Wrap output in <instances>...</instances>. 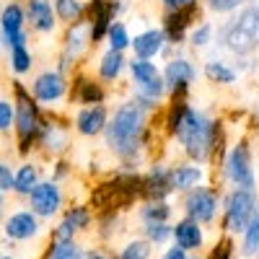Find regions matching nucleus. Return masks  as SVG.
<instances>
[{
    "mask_svg": "<svg viewBox=\"0 0 259 259\" xmlns=\"http://www.w3.org/2000/svg\"><path fill=\"white\" fill-rule=\"evenodd\" d=\"M163 130L182 145V153L192 163H207L215 158L223 143V124L192 106L189 99H168L163 112Z\"/></svg>",
    "mask_w": 259,
    "mask_h": 259,
    "instance_id": "f257e3e1",
    "label": "nucleus"
},
{
    "mask_svg": "<svg viewBox=\"0 0 259 259\" xmlns=\"http://www.w3.org/2000/svg\"><path fill=\"white\" fill-rule=\"evenodd\" d=\"M148 119H150V112L143 109L135 99H127L117 106L114 114L109 117V122H106L104 143L119 158L124 171H138L135 163L150 148L153 127L148 124Z\"/></svg>",
    "mask_w": 259,
    "mask_h": 259,
    "instance_id": "f03ea898",
    "label": "nucleus"
},
{
    "mask_svg": "<svg viewBox=\"0 0 259 259\" xmlns=\"http://www.w3.org/2000/svg\"><path fill=\"white\" fill-rule=\"evenodd\" d=\"M11 99L16 104L13 145H16V153L21 158H29L31 153H36V138H39L41 124H45V112L47 109L31 96L29 83H24L21 78L11 80Z\"/></svg>",
    "mask_w": 259,
    "mask_h": 259,
    "instance_id": "7ed1b4c3",
    "label": "nucleus"
},
{
    "mask_svg": "<svg viewBox=\"0 0 259 259\" xmlns=\"http://www.w3.org/2000/svg\"><path fill=\"white\" fill-rule=\"evenodd\" d=\"M223 47L236 57H249L259 47V11L256 6L239 8L228 24L223 26Z\"/></svg>",
    "mask_w": 259,
    "mask_h": 259,
    "instance_id": "20e7f679",
    "label": "nucleus"
},
{
    "mask_svg": "<svg viewBox=\"0 0 259 259\" xmlns=\"http://www.w3.org/2000/svg\"><path fill=\"white\" fill-rule=\"evenodd\" d=\"M259 207V194L249 189L233 187L231 192L223 194L221 200V231L226 236H239L254 218V212Z\"/></svg>",
    "mask_w": 259,
    "mask_h": 259,
    "instance_id": "39448f33",
    "label": "nucleus"
},
{
    "mask_svg": "<svg viewBox=\"0 0 259 259\" xmlns=\"http://www.w3.org/2000/svg\"><path fill=\"white\" fill-rule=\"evenodd\" d=\"M73 148V122L57 114L55 109L45 112V124L36 138V153L47 158H60Z\"/></svg>",
    "mask_w": 259,
    "mask_h": 259,
    "instance_id": "423d86ee",
    "label": "nucleus"
},
{
    "mask_svg": "<svg viewBox=\"0 0 259 259\" xmlns=\"http://www.w3.org/2000/svg\"><path fill=\"white\" fill-rule=\"evenodd\" d=\"M223 177L231 187L256 192V171H254V153L249 138L236 140L223 158Z\"/></svg>",
    "mask_w": 259,
    "mask_h": 259,
    "instance_id": "0eeeda50",
    "label": "nucleus"
},
{
    "mask_svg": "<svg viewBox=\"0 0 259 259\" xmlns=\"http://www.w3.org/2000/svg\"><path fill=\"white\" fill-rule=\"evenodd\" d=\"M94 50L91 45V31H89V24L85 18L80 21H73V24L65 26V34H62V41H60V52H57V65L55 68L65 75H73L75 73V65Z\"/></svg>",
    "mask_w": 259,
    "mask_h": 259,
    "instance_id": "6e6552de",
    "label": "nucleus"
},
{
    "mask_svg": "<svg viewBox=\"0 0 259 259\" xmlns=\"http://www.w3.org/2000/svg\"><path fill=\"white\" fill-rule=\"evenodd\" d=\"M29 91L45 109H55V106L60 101H65L70 94V75L60 73L57 68H47V70H41L31 78Z\"/></svg>",
    "mask_w": 259,
    "mask_h": 259,
    "instance_id": "1a4fd4ad",
    "label": "nucleus"
},
{
    "mask_svg": "<svg viewBox=\"0 0 259 259\" xmlns=\"http://www.w3.org/2000/svg\"><path fill=\"white\" fill-rule=\"evenodd\" d=\"M0 45L6 52L16 45H29L26 8L21 0H6L0 8Z\"/></svg>",
    "mask_w": 259,
    "mask_h": 259,
    "instance_id": "9d476101",
    "label": "nucleus"
},
{
    "mask_svg": "<svg viewBox=\"0 0 259 259\" xmlns=\"http://www.w3.org/2000/svg\"><path fill=\"white\" fill-rule=\"evenodd\" d=\"M221 189L215 187H207V184H200L194 187L184 194V215L192 221H197L202 226H210L215 223V218H218V210H221Z\"/></svg>",
    "mask_w": 259,
    "mask_h": 259,
    "instance_id": "9b49d317",
    "label": "nucleus"
},
{
    "mask_svg": "<svg viewBox=\"0 0 259 259\" xmlns=\"http://www.w3.org/2000/svg\"><path fill=\"white\" fill-rule=\"evenodd\" d=\"M161 75H163V83H166L168 99H184L192 91V83L197 80V68L192 65L189 57L177 55V57H168L166 60Z\"/></svg>",
    "mask_w": 259,
    "mask_h": 259,
    "instance_id": "f8f14e48",
    "label": "nucleus"
},
{
    "mask_svg": "<svg viewBox=\"0 0 259 259\" xmlns=\"http://www.w3.org/2000/svg\"><path fill=\"white\" fill-rule=\"evenodd\" d=\"M122 11V0H89L85 3V24L91 31V45L99 47L101 41H106V31L117 21Z\"/></svg>",
    "mask_w": 259,
    "mask_h": 259,
    "instance_id": "ddd939ff",
    "label": "nucleus"
},
{
    "mask_svg": "<svg viewBox=\"0 0 259 259\" xmlns=\"http://www.w3.org/2000/svg\"><path fill=\"white\" fill-rule=\"evenodd\" d=\"M200 13H202V3L192 6V8H179V11H163V18H161V29L166 34V41L168 47H182L189 31L200 24Z\"/></svg>",
    "mask_w": 259,
    "mask_h": 259,
    "instance_id": "4468645a",
    "label": "nucleus"
},
{
    "mask_svg": "<svg viewBox=\"0 0 259 259\" xmlns=\"http://www.w3.org/2000/svg\"><path fill=\"white\" fill-rule=\"evenodd\" d=\"M29 210L36 212L41 221H47V218H55V215L62 210L65 205V192H62V184L55 182V179H41L31 194H29Z\"/></svg>",
    "mask_w": 259,
    "mask_h": 259,
    "instance_id": "2eb2a0df",
    "label": "nucleus"
},
{
    "mask_svg": "<svg viewBox=\"0 0 259 259\" xmlns=\"http://www.w3.org/2000/svg\"><path fill=\"white\" fill-rule=\"evenodd\" d=\"M106 83H101L99 78L89 75L85 70H75L70 75V94L68 101L75 106H94V104H106Z\"/></svg>",
    "mask_w": 259,
    "mask_h": 259,
    "instance_id": "dca6fc26",
    "label": "nucleus"
},
{
    "mask_svg": "<svg viewBox=\"0 0 259 259\" xmlns=\"http://www.w3.org/2000/svg\"><path fill=\"white\" fill-rule=\"evenodd\" d=\"M112 112L106 104H94V106H78L75 114L70 117L73 122V133L80 138H99L104 135L106 122H109Z\"/></svg>",
    "mask_w": 259,
    "mask_h": 259,
    "instance_id": "f3484780",
    "label": "nucleus"
},
{
    "mask_svg": "<svg viewBox=\"0 0 259 259\" xmlns=\"http://www.w3.org/2000/svg\"><path fill=\"white\" fill-rule=\"evenodd\" d=\"M41 218L36 212H31L29 207L24 210H13L11 215H6V221H3V233H6V239L8 241H31L39 236L41 231Z\"/></svg>",
    "mask_w": 259,
    "mask_h": 259,
    "instance_id": "a211bd4d",
    "label": "nucleus"
},
{
    "mask_svg": "<svg viewBox=\"0 0 259 259\" xmlns=\"http://www.w3.org/2000/svg\"><path fill=\"white\" fill-rule=\"evenodd\" d=\"M24 8H26V24L31 34L39 36H50L57 31V13L52 0H24Z\"/></svg>",
    "mask_w": 259,
    "mask_h": 259,
    "instance_id": "6ab92c4d",
    "label": "nucleus"
},
{
    "mask_svg": "<svg viewBox=\"0 0 259 259\" xmlns=\"http://www.w3.org/2000/svg\"><path fill=\"white\" fill-rule=\"evenodd\" d=\"M171 194V166L158 161L143 174V200H168Z\"/></svg>",
    "mask_w": 259,
    "mask_h": 259,
    "instance_id": "aec40b11",
    "label": "nucleus"
},
{
    "mask_svg": "<svg viewBox=\"0 0 259 259\" xmlns=\"http://www.w3.org/2000/svg\"><path fill=\"white\" fill-rule=\"evenodd\" d=\"M168 41H166V34L161 26H150L140 34L133 36V45H130V50H133V57H143V60H156L166 52Z\"/></svg>",
    "mask_w": 259,
    "mask_h": 259,
    "instance_id": "412c9836",
    "label": "nucleus"
},
{
    "mask_svg": "<svg viewBox=\"0 0 259 259\" xmlns=\"http://www.w3.org/2000/svg\"><path fill=\"white\" fill-rule=\"evenodd\" d=\"M171 241H174L179 249L189 251V254H197L202 246H205V228L202 223L192 221V218H184L174 223V233H171Z\"/></svg>",
    "mask_w": 259,
    "mask_h": 259,
    "instance_id": "4be33fe9",
    "label": "nucleus"
},
{
    "mask_svg": "<svg viewBox=\"0 0 259 259\" xmlns=\"http://www.w3.org/2000/svg\"><path fill=\"white\" fill-rule=\"evenodd\" d=\"M205 182V166L202 163H192V161H184V163H177L171 166V187H174V194H187L189 189L200 187Z\"/></svg>",
    "mask_w": 259,
    "mask_h": 259,
    "instance_id": "5701e85b",
    "label": "nucleus"
},
{
    "mask_svg": "<svg viewBox=\"0 0 259 259\" xmlns=\"http://www.w3.org/2000/svg\"><path fill=\"white\" fill-rule=\"evenodd\" d=\"M41 182V166L36 161H29L24 158L18 166H16V182H13V194L21 200H26L31 189Z\"/></svg>",
    "mask_w": 259,
    "mask_h": 259,
    "instance_id": "b1692460",
    "label": "nucleus"
},
{
    "mask_svg": "<svg viewBox=\"0 0 259 259\" xmlns=\"http://www.w3.org/2000/svg\"><path fill=\"white\" fill-rule=\"evenodd\" d=\"M127 70V57L124 52H114V50H106L101 57H99V65H96V78L101 83H117L119 75Z\"/></svg>",
    "mask_w": 259,
    "mask_h": 259,
    "instance_id": "393cba45",
    "label": "nucleus"
},
{
    "mask_svg": "<svg viewBox=\"0 0 259 259\" xmlns=\"http://www.w3.org/2000/svg\"><path fill=\"white\" fill-rule=\"evenodd\" d=\"M202 75L212 85H236L239 83V70H236L233 65H228L226 60H218V57H212L202 65Z\"/></svg>",
    "mask_w": 259,
    "mask_h": 259,
    "instance_id": "a878e982",
    "label": "nucleus"
},
{
    "mask_svg": "<svg viewBox=\"0 0 259 259\" xmlns=\"http://www.w3.org/2000/svg\"><path fill=\"white\" fill-rule=\"evenodd\" d=\"M127 73L133 78V85L140 89V85H148L161 78V68L153 60H143V57H130L127 60Z\"/></svg>",
    "mask_w": 259,
    "mask_h": 259,
    "instance_id": "bb28decb",
    "label": "nucleus"
},
{
    "mask_svg": "<svg viewBox=\"0 0 259 259\" xmlns=\"http://www.w3.org/2000/svg\"><path fill=\"white\" fill-rule=\"evenodd\" d=\"M8 68L16 78H24L34 70V50L29 45H16L8 50Z\"/></svg>",
    "mask_w": 259,
    "mask_h": 259,
    "instance_id": "cd10ccee",
    "label": "nucleus"
},
{
    "mask_svg": "<svg viewBox=\"0 0 259 259\" xmlns=\"http://www.w3.org/2000/svg\"><path fill=\"white\" fill-rule=\"evenodd\" d=\"M140 223H168L171 215H174V210H171L168 200H143L140 202Z\"/></svg>",
    "mask_w": 259,
    "mask_h": 259,
    "instance_id": "c85d7f7f",
    "label": "nucleus"
},
{
    "mask_svg": "<svg viewBox=\"0 0 259 259\" xmlns=\"http://www.w3.org/2000/svg\"><path fill=\"white\" fill-rule=\"evenodd\" d=\"M62 221L68 223L70 228H75V233H83V231H89L91 223H94V210H91V205L75 202V205L62 210Z\"/></svg>",
    "mask_w": 259,
    "mask_h": 259,
    "instance_id": "c756f323",
    "label": "nucleus"
},
{
    "mask_svg": "<svg viewBox=\"0 0 259 259\" xmlns=\"http://www.w3.org/2000/svg\"><path fill=\"white\" fill-rule=\"evenodd\" d=\"M52 6H55L57 21L62 26L73 24V21H80L85 16V3L83 0H52Z\"/></svg>",
    "mask_w": 259,
    "mask_h": 259,
    "instance_id": "7c9ffc66",
    "label": "nucleus"
},
{
    "mask_svg": "<svg viewBox=\"0 0 259 259\" xmlns=\"http://www.w3.org/2000/svg\"><path fill=\"white\" fill-rule=\"evenodd\" d=\"M256 254H259V207H256L254 218L249 221V226L241 233V256L254 259Z\"/></svg>",
    "mask_w": 259,
    "mask_h": 259,
    "instance_id": "2f4dec72",
    "label": "nucleus"
},
{
    "mask_svg": "<svg viewBox=\"0 0 259 259\" xmlns=\"http://www.w3.org/2000/svg\"><path fill=\"white\" fill-rule=\"evenodd\" d=\"M130 45H133V34H130L127 24L122 21H114L106 31V50H114V52H127Z\"/></svg>",
    "mask_w": 259,
    "mask_h": 259,
    "instance_id": "473e14b6",
    "label": "nucleus"
},
{
    "mask_svg": "<svg viewBox=\"0 0 259 259\" xmlns=\"http://www.w3.org/2000/svg\"><path fill=\"white\" fill-rule=\"evenodd\" d=\"M45 259H85V249L75 239L73 241H52Z\"/></svg>",
    "mask_w": 259,
    "mask_h": 259,
    "instance_id": "72a5a7b5",
    "label": "nucleus"
},
{
    "mask_svg": "<svg viewBox=\"0 0 259 259\" xmlns=\"http://www.w3.org/2000/svg\"><path fill=\"white\" fill-rule=\"evenodd\" d=\"M171 233H174V223H145L143 226V239L150 241L153 246L171 241Z\"/></svg>",
    "mask_w": 259,
    "mask_h": 259,
    "instance_id": "f704fd0d",
    "label": "nucleus"
},
{
    "mask_svg": "<svg viewBox=\"0 0 259 259\" xmlns=\"http://www.w3.org/2000/svg\"><path fill=\"white\" fill-rule=\"evenodd\" d=\"M212 34H215V26L210 24V21H200V24L189 31L187 41H189L192 50H205V47H210Z\"/></svg>",
    "mask_w": 259,
    "mask_h": 259,
    "instance_id": "c9c22d12",
    "label": "nucleus"
},
{
    "mask_svg": "<svg viewBox=\"0 0 259 259\" xmlns=\"http://www.w3.org/2000/svg\"><path fill=\"white\" fill-rule=\"evenodd\" d=\"M96 223H99L101 241H109L112 236L119 231V228H117V226H119V210H101L99 218H96Z\"/></svg>",
    "mask_w": 259,
    "mask_h": 259,
    "instance_id": "e433bc0d",
    "label": "nucleus"
},
{
    "mask_svg": "<svg viewBox=\"0 0 259 259\" xmlns=\"http://www.w3.org/2000/svg\"><path fill=\"white\" fill-rule=\"evenodd\" d=\"M150 251H153V244L150 241L133 239L124 244V249H119V259H150Z\"/></svg>",
    "mask_w": 259,
    "mask_h": 259,
    "instance_id": "4c0bfd02",
    "label": "nucleus"
},
{
    "mask_svg": "<svg viewBox=\"0 0 259 259\" xmlns=\"http://www.w3.org/2000/svg\"><path fill=\"white\" fill-rule=\"evenodd\" d=\"M16 122V104L13 99L0 96V135H11Z\"/></svg>",
    "mask_w": 259,
    "mask_h": 259,
    "instance_id": "58836bf2",
    "label": "nucleus"
},
{
    "mask_svg": "<svg viewBox=\"0 0 259 259\" xmlns=\"http://www.w3.org/2000/svg\"><path fill=\"white\" fill-rule=\"evenodd\" d=\"M202 6L212 13H236L239 8L249 6V0H202Z\"/></svg>",
    "mask_w": 259,
    "mask_h": 259,
    "instance_id": "ea45409f",
    "label": "nucleus"
},
{
    "mask_svg": "<svg viewBox=\"0 0 259 259\" xmlns=\"http://www.w3.org/2000/svg\"><path fill=\"white\" fill-rule=\"evenodd\" d=\"M13 182H16V168L0 158V192L3 194H11L13 192Z\"/></svg>",
    "mask_w": 259,
    "mask_h": 259,
    "instance_id": "a19ab883",
    "label": "nucleus"
},
{
    "mask_svg": "<svg viewBox=\"0 0 259 259\" xmlns=\"http://www.w3.org/2000/svg\"><path fill=\"white\" fill-rule=\"evenodd\" d=\"M73 174V166H70V161L65 158V156H60V158H52V177L50 179H55V182H65Z\"/></svg>",
    "mask_w": 259,
    "mask_h": 259,
    "instance_id": "79ce46f5",
    "label": "nucleus"
},
{
    "mask_svg": "<svg viewBox=\"0 0 259 259\" xmlns=\"http://www.w3.org/2000/svg\"><path fill=\"white\" fill-rule=\"evenodd\" d=\"M73 239H75V228H70L60 218V223L52 228V241H73Z\"/></svg>",
    "mask_w": 259,
    "mask_h": 259,
    "instance_id": "37998d69",
    "label": "nucleus"
},
{
    "mask_svg": "<svg viewBox=\"0 0 259 259\" xmlns=\"http://www.w3.org/2000/svg\"><path fill=\"white\" fill-rule=\"evenodd\" d=\"M200 0H161V6L163 11H179V8H192V6H197Z\"/></svg>",
    "mask_w": 259,
    "mask_h": 259,
    "instance_id": "c03bdc74",
    "label": "nucleus"
},
{
    "mask_svg": "<svg viewBox=\"0 0 259 259\" xmlns=\"http://www.w3.org/2000/svg\"><path fill=\"white\" fill-rule=\"evenodd\" d=\"M161 259H189V251L179 249L177 244H171V246L163 251V256H161Z\"/></svg>",
    "mask_w": 259,
    "mask_h": 259,
    "instance_id": "a18cd8bd",
    "label": "nucleus"
},
{
    "mask_svg": "<svg viewBox=\"0 0 259 259\" xmlns=\"http://www.w3.org/2000/svg\"><path fill=\"white\" fill-rule=\"evenodd\" d=\"M85 259H114V251H106V249H85Z\"/></svg>",
    "mask_w": 259,
    "mask_h": 259,
    "instance_id": "49530a36",
    "label": "nucleus"
},
{
    "mask_svg": "<svg viewBox=\"0 0 259 259\" xmlns=\"http://www.w3.org/2000/svg\"><path fill=\"white\" fill-rule=\"evenodd\" d=\"M6 221V194L0 192V223Z\"/></svg>",
    "mask_w": 259,
    "mask_h": 259,
    "instance_id": "de8ad7c7",
    "label": "nucleus"
},
{
    "mask_svg": "<svg viewBox=\"0 0 259 259\" xmlns=\"http://www.w3.org/2000/svg\"><path fill=\"white\" fill-rule=\"evenodd\" d=\"M0 259H16V256H11V254H0Z\"/></svg>",
    "mask_w": 259,
    "mask_h": 259,
    "instance_id": "09e8293b",
    "label": "nucleus"
},
{
    "mask_svg": "<svg viewBox=\"0 0 259 259\" xmlns=\"http://www.w3.org/2000/svg\"><path fill=\"white\" fill-rule=\"evenodd\" d=\"M189 259H202L200 254H189Z\"/></svg>",
    "mask_w": 259,
    "mask_h": 259,
    "instance_id": "8fccbe9b",
    "label": "nucleus"
},
{
    "mask_svg": "<svg viewBox=\"0 0 259 259\" xmlns=\"http://www.w3.org/2000/svg\"><path fill=\"white\" fill-rule=\"evenodd\" d=\"M256 11H259V3H256Z\"/></svg>",
    "mask_w": 259,
    "mask_h": 259,
    "instance_id": "3c124183",
    "label": "nucleus"
}]
</instances>
